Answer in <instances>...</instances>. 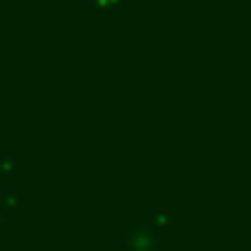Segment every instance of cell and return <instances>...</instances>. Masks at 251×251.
Instances as JSON below:
<instances>
[{
	"instance_id": "obj_1",
	"label": "cell",
	"mask_w": 251,
	"mask_h": 251,
	"mask_svg": "<svg viewBox=\"0 0 251 251\" xmlns=\"http://www.w3.org/2000/svg\"><path fill=\"white\" fill-rule=\"evenodd\" d=\"M125 251H159V229L154 224H132L125 238Z\"/></svg>"
},
{
	"instance_id": "obj_2",
	"label": "cell",
	"mask_w": 251,
	"mask_h": 251,
	"mask_svg": "<svg viewBox=\"0 0 251 251\" xmlns=\"http://www.w3.org/2000/svg\"><path fill=\"white\" fill-rule=\"evenodd\" d=\"M154 227H170V224H176V216L173 213H168V211H162V213H157V216H154Z\"/></svg>"
},
{
	"instance_id": "obj_3",
	"label": "cell",
	"mask_w": 251,
	"mask_h": 251,
	"mask_svg": "<svg viewBox=\"0 0 251 251\" xmlns=\"http://www.w3.org/2000/svg\"><path fill=\"white\" fill-rule=\"evenodd\" d=\"M6 202H8V208H14V211L19 208V197H17V195H8V197H6Z\"/></svg>"
},
{
	"instance_id": "obj_4",
	"label": "cell",
	"mask_w": 251,
	"mask_h": 251,
	"mask_svg": "<svg viewBox=\"0 0 251 251\" xmlns=\"http://www.w3.org/2000/svg\"><path fill=\"white\" fill-rule=\"evenodd\" d=\"M0 227H3V213H0Z\"/></svg>"
}]
</instances>
